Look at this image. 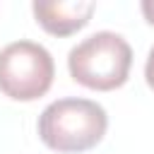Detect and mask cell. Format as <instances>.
<instances>
[{
	"instance_id": "obj_1",
	"label": "cell",
	"mask_w": 154,
	"mask_h": 154,
	"mask_svg": "<svg viewBox=\"0 0 154 154\" xmlns=\"http://www.w3.org/2000/svg\"><path fill=\"white\" fill-rule=\"evenodd\" d=\"M108 128V116L101 103L91 99H58L38 116L41 142L63 154H79L96 147Z\"/></svg>"
},
{
	"instance_id": "obj_4",
	"label": "cell",
	"mask_w": 154,
	"mask_h": 154,
	"mask_svg": "<svg viewBox=\"0 0 154 154\" xmlns=\"http://www.w3.org/2000/svg\"><path fill=\"white\" fill-rule=\"evenodd\" d=\"M36 22L53 36H70L79 31L94 14L96 5L87 0H58V2H34L31 5Z\"/></svg>"
},
{
	"instance_id": "obj_2",
	"label": "cell",
	"mask_w": 154,
	"mask_h": 154,
	"mask_svg": "<svg viewBox=\"0 0 154 154\" xmlns=\"http://www.w3.org/2000/svg\"><path fill=\"white\" fill-rule=\"evenodd\" d=\"M132 65L130 43L116 31H96L67 53L72 79L87 89L111 91L128 82Z\"/></svg>"
},
{
	"instance_id": "obj_5",
	"label": "cell",
	"mask_w": 154,
	"mask_h": 154,
	"mask_svg": "<svg viewBox=\"0 0 154 154\" xmlns=\"http://www.w3.org/2000/svg\"><path fill=\"white\" fill-rule=\"evenodd\" d=\"M144 79L154 89V46L149 48V55H147V63H144Z\"/></svg>"
},
{
	"instance_id": "obj_6",
	"label": "cell",
	"mask_w": 154,
	"mask_h": 154,
	"mask_svg": "<svg viewBox=\"0 0 154 154\" xmlns=\"http://www.w3.org/2000/svg\"><path fill=\"white\" fill-rule=\"evenodd\" d=\"M140 7H142V14H144V19H147V22L154 26V0H144Z\"/></svg>"
},
{
	"instance_id": "obj_3",
	"label": "cell",
	"mask_w": 154,
	"mask_h": 154,
	"mask_svg": "<svg viewBox=\"0 0 154 154\" xmlns=\"http://www.w3.org/2000/svg\"><path fill=\"white\" fill-rule=\"evenodd\" d=\"M55 77L53 55L34 41H12L0 51V91L14 101L43 96Z\"/></svg>"
}]
</instances>
